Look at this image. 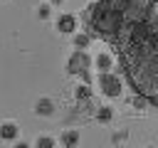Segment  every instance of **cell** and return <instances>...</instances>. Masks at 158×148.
Masks as SVG:
<instances>
[{"label": "cell", "instance_id": "6da1fadb", "mask_svg": "<svg viewBox=\"0 0 158 148\" xmlns=\"http://www.w3.org/2000/svg\"><path fill=\"white\" fill-rule=\"evenodd\" d=\"M86 22L116 49L131 89L158 106V0H99L86 10Z\"/></svg>", "mask_w": 158, "mask_h": 148}, {"label": "cell", "instance_id": "7a4b0ae2", "mask_svg": "<svg viewBox=\"0 0 158 148\" xmlns=\"http://www.w3.org/2000/svg\"><path fill=\"white\" fill-rule=\"evenodd\" d=\"M99 86H101V91H104L106 96H118V94H121V79H118L116 74L104 72L101 79H99Z\"/></svg>", "mask_w": 158, "mask_h": 148}, {"label": "cell", "instance_id": "3957f363", "mask_svg": "<svg viewBox=\"0 0 158 148\" xmlns=\"http://www.w3.org/2000/svg\"><path fill=\"white\" fill-rule=\"evenodd\" d=\"M86 67H89V57H86L84 52H74L72 59H69V72L79 74V72H84Z\"/></svg>", "mask_w": 158, "mask_h": 148}, {"label": "cell", "instance_id": "277c9868", "mask_svg": "<svg viewBox=\"0 0 158 148\" xmlns=\"http://www.w3.org/2000/svg\"><path fill=\"white\" fill-rule=\"evenodd\" d=\"M57 30H59V32H64V35H69V32H74V30H77V20H74L72 15H62V17L57 20Z\"/></svg>", "mask_w": 158, "mask_h": 148}, {"label": "cell", "instance_id": "5b68a950", "mask_svg": "<svg viewBox=\"0 0 158 148\" xmlns=\"http://www.w3.org/2000/svg\"><path fill=\"white\" fill-rule=\"evenodd\" d=\"M0 138H2V141L17 138V126H15V123H2V126H0Z\"/></svg>", "mask_w": 158, "mask_h": 148}, {"label": "cell", "instance_id": "8992f818", "mask_svg": "<svg viewBox=\"0 0 158 148\" xmlns=\"http://www.w3.org/2000/svg\"><path fill=\"white\" fill-rule=\"evenodd\" d=\"M111 64H114V57H111V54H106V52H104V54H99V57H96V67H99L101 72H109V69H111Z\"/></svg>", "mask_w": 158, "mask_h": 148}, {"label": "cell", "instance_id": "52a82bcc", "mask_svg": "<svg viewBox=\"0 0 158 148\" xmlns=\"http://www.w3.org/2000/svg\"><path fill=\"white\" fill-rule=\"evenodd\" d=\"M62 143H64V148H74V146L79 143V133H77V131H67V133L62 136Z\"/></svg>", "mask_w": 158, "mask_h": 148}, {"label": "cell", "instance_id": "ba28073f", "mask_svg": "<svg viewBox=\"0 0 158 148\" xmlns=\"http://www.w3.org/2000/svg\"><path fill=\"white\" fill-rule=\"evenodd\" d=\"M35 148H57V143H54V138H49V136H42V138H37Z\"/></svg>", "mask_w": 158, "mask_h": 148}, {"label": "cell", "instance_id": "9c48e42d", "mask_svg": "<svg viewBox=\"0 0 158 148\" xmlns=\"http://www.w3.org/2000/svg\"><path fill=\"white\" fill-rule=\"evenodd\" d=\"M37 113H42V116H47V113H52V101H47V99H42V101L37 104Z\"/></svg>", "mask_w": 158, "mask_h": 148}, {"label": "cell", "instance_id": "30bf717a", "mask_svg": "<svg viewBox=\"0 0 158 148\" xmlns=\"http://www.w3.org/2000/svg\"><path fill=\"white\" fill-rule=\"evenodd\" d=\"M111 116H114V113H111V109H106V106H101V109H99V121H101V123L111 121Z\"/></svg>", "mask_w": 158, "mask_h": 148}, {"label": "cell", "instance_id": "8fae6325", "mask_svg": "<svg viewBox=\"0 0 158 148\" xmlns=\"http://www.w3.org/2000/svg\"><path fill=\"white\" fill-rule=\"evenodd\" d=\"M89 44V35H79L77 37V47H86Z\"/></svg>", "mask_w": 158, "mask_h": 148}, {"label": "cell", "instance_id": "7c38bea8", "mask_svg": "<svg viewBox=\"0 0 158 148\" xmlns=\"http://www.w3.org/2000/svg\"><path fill=\"white\" fill-rule=\"evenodd\" d=\"M77 96H79V99H86V96H89V89H86V86H79Z\"/></svg>", "mask_w": 158, "mask_h": 148}, {"label": "cell", "instance_id": "4fadbf2b", "mask_svg": "<svg viewBox=\"0 0 158 148\" xmlns=\"http://www.w3.org/2000/svg\"><path fill=\"white\" fill-rule=\"evenodd\" d=\"M15 148H30V146H27V143H17Z\"/></svg>", "mask_w": 158, "mask_h": 148}, {"label": "cell", "instance_id": "5bb4252c", "mask_svg": "<svg viewBox=\"0 0 158 148\" xmlns=\"http://www.w3.org/2000/svg\"><path fill=\"white\" fill-rule=\"evenodd\" d=\"M52 2H62V0H52Z\"/></svg>", "mask_w": 158, "mask_h": 148}, {"label": "cell", "instance_id": "9a60e30c", "mask_svg": "<svg viewBox=\"0 0 158 148\" xmlns=\"http://www.w3.org/2000/svg\"><path fill=\"white\" fill-rule=\"evenodd\" d=\"M148 148H156V146H148Z\"/></svg>", "mask_w": 158, "mask_h": 148}]
</instances>
